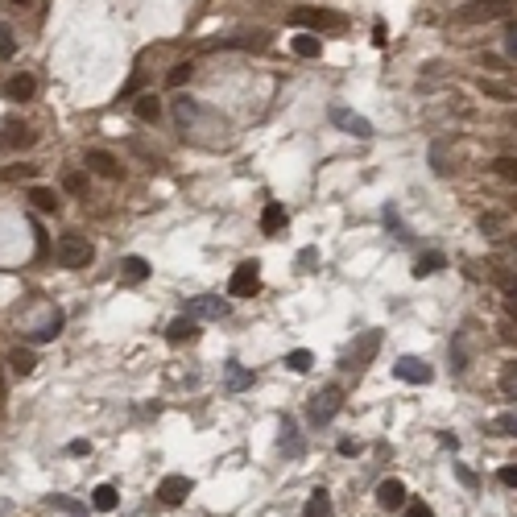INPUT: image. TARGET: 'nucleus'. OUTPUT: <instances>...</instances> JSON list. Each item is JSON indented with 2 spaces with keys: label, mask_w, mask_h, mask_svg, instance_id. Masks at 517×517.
<instances>
[{
  "label": "nucleus",
  "mask_w": 517,
  "mask_h": 517,
  "mask_svg": "<svg viewBox=\"0 0 517 517\" xmlns=\"http://www.w3.org/2000/svg\"><path fill=\"white\" fill-rule=\"evenodd\" d=\"M517 0H460L451 21L455 25H488V21H509Z\"/></svg>",
  "instance_id": "nucleus-1"
},
{
  "label": "nucleus",
  "mask_w": 517,
  "mask_h": 517,
  "mask_svg": "<svg viewBox=\"0 0 517 517\" xmlns=\"http://www.w3.org/2000/svg\"><path fill=\"white\" fill-rule=\"evenodd\" d=\"M54 253H58V265H66V269H87V265L95 261V244L87 240V236H79V232L58 236Z\"/></svg>",
  "instance_id": "nucleus-2"
},
{
  "label": "nucleus",
  "mask_w": 517,
  "mask_h": 517,
  "mask_svg": "<svg viewBox=\"0 0 517 517\" xmlns=\"http://www.w3.org/2000/svg\"><path fill=\"white\" fill-rule=\"evenodd\" d=\"M344 410V389L339 385H327L315 402H311V410H306V418H311V426H327L335 414Z\"/></svg>",
  "instance_id": "nucleus-3"
},
{
  "label": "nucleus",
  "mask_w": 517,
  "mask_h": 517,
  "mask_svg": "<svg viewBox=\"0 0 517 517\" xmlns=\"http://www.w3.org/2000/svg\"><path fill=\"white\" fill-rule=\"evenodd\" d=\"M290 21L302 25V29H339V25H344L339 13H331V8H311V4H298V8L290 13Z\"/></svg>",
  "instance_id": "nucleus-4"
},
{
  "label": "nucleus",
  "mask_w": 517,
  "mask_h": 517,
  "mask_svg": "<svg viewBox=\"0 0 517 517\" xmlns=\"http://www.w3.org/2000/svg\"><path fill=\"white\" fill-rule=\"evenodd\" d=\"M257 290H261V265H257V261H240L232 269L228 294H232V298H253Z\"/></svg>",
  "instance_id": "nucleus-5"
},
{
  "label": "nucleus",
  "mask_w": 517,
  "mask_h": 517,
  "mask_svg": "<svg viewBox=\"0 0 517 517\" xmlns=\"http://www.w3.org/2000/svg\"><path fill=\"white\" fill-rule=\"evenodd\" d=\"M34 141H38V133H34L29 125H21V120H8V125L0 129V149H4V153H21V149H29Z\"/></svg>",
  "instance_id": "nucleus-6"
},
{
  "label": "nucleus",
  "mask_w": 517,
  "mask_h": 517,
  "mask_svg": "<svg viewBox=\"0 0 517 517\" xmlns=\"http://www.w3.org/2000/svg\"><path fill=\"white\" fill-rule=\"evenodd\" d=\"M393 376H397V381H410V385H430V381H434V369L426 364L423 356H402V360L393 364Z\"/></svg>",
  "instance_id": "nucleus-7"
},
{
  "label": "nucleus",
  "mask_w": 517,
  "mask_h": 517,
  "mask_svg": "<svg viewBox=\"0 0 517 517\" xmlns=\"http://www.w3.org/2000/svg\"><path fill=\"white\" fill-rule=\"evenodd\" d=\"M331 125L344 129V133H352V137H360V141L373 137V125H369L360 112H352V108H331Z\"/></svg>",
  "instance_id": "nucleus-8"
},
{
  "label": "nucleus",
  "mask_w": 517,
  "mask_h": 517,
  "mask_svg": "<svg viewBox=\"0 0 517 517\" xmlns=\"http://www.w3.org/2000/svg\"><path fill=\"white\" fill-rule=\"evenodd\" d=\"M376 344H381V335H376V331H364V335L352 344V352H348V360H344V369H364V364L373 360Z\"/></svg>",
  "instance_id": "nucleus-9"
},
{
  "label": "nucleus",
  "mask_w": 517,
  "mask_h": 517,
  "mask_svg": "<svg viewBox=\"0 0 517 517\" xmlns=\"http://www.w3.org/2000/svg\"><path fill=\"white\" fill-rule=\"evenodd\" d=\"M190 476H166L162 484H157V497H162V505H183L190 497Z\"/></svg>",
  "instance_id": "nucleus-10"
},
{
  "label": "nucleus",
  "mask_w": 517,
  "mask_h": 517,
  "mask_svg": "<svg viewBox=\"0 0 517 517\" xmlns=\"http://www.w3.org/2000/svg\"><path fill=\"white\" fill-rule=\"evenodd\" d=\"M232 306L224 302V298H215V294H199V298H190V319H224Z\"/></svg>",
  "instance_id": "nucleus-11"
},
{
  "label": "nucleus",
  "mask_w": 517,
  "mask_h": 517,
  "mask_svg": "<svg viewBox=\"0 0 517 517\" xmlns=\"http://www.w3.org/2000/svg\"><path fill=\"white\" fill-rule=\"evenodd\" d=\"M38 95V79L34 75H13L8 83H4V99H13V104H25V99H34Z\"/></svg>",
  "instance_id": "nucleus-12"
},
{
  "label": "nucleus",
  "mask_w": 517,
  "mask_h": 517,
  "mask_svg": "<svg viewBox=\"0 0 517 517\" xmlns=\"http://www.w3.org/2000/svg\"><path fill=\"white\" fill-rule=\"evenodd\" d=\"M376 501H381L385 509H402V505H406V484H402V480H381V484H376Z\"/></svg>",
  "instance_id": "nucleus-13"
},
{
  "label": "nucleus",
  "mask_w": 517,
  "mask_h": 517,
  "mask_svg": "<svg viewBox=\"0 0 517 517\" xmlns=\"http://www.w3.org/2000/svg\"><path fill=\"white\" fill-rule=\"evenodd\" d=\"M166 339H170V344H190V339H199V319H190V315L174 319V323L166 327Z\"/></svg>",
  "instance_id": "nucleus-14"
},
{
  "label": "nucleus",
  "mask_w": 517,
  "mask_h": 517,
  "mask_svg": "<svg viewBox=\"0 0 517 517\" xmlns=\"http://www.w3.org/2000/svg\"><path fill=\"white\" fill-rule=\"evenodd\" d=\"M87 166H92L99 178H120V162H116L112 153H104V149H92V153H87Z\"/></svg>",
  "instance_id": "nucleus-15"
},
{
  "label": "nucleus",
  "mask_w": 517,
  "mask_h": 517,
  "mask_svg": "<svg viewBox=\"0 0 517 517\" xmlns=\"http://www.w3.org/2000/svg\"><path fill=\"white\" fill-rule=\"evenodd\" d=\"M285 220H290V215H285L282 203H265V211H261V232H265V236H278L285 228Z\"/></svg>",
  "instance_id": "nucleus-16"
},
{
  "label": "nucleus",
  "mask_w": 517,
  "mask_h": 517,
  "mask_svg": "<svg viewBox=\"0 0 517 517\" xmlns=\"http://www.w3.org/2000/svg\"><path fill=\"white\" fill-rule=\"evenodd\" d=\"M116 505H120L116 484H95V493H92V509H95V514H112Z\"/></svg>",
  "instance_id": "nucleus-17"
},
{
  "label": "nucleus",
  "mask_w": 517,
  "mask_h": 517,
  "mask_svg": "<svg viewBox=\"0 0 517 517\" xmlns=\"http://www.w3.org/2000/svg\"><path fill=\"white\" fill-rule=\"evenodd\" d=\"M493 278H497V285L505 290V311L517 319V278L514 274H505V269H493Z\"/></svg>",
  "instance_id": "nucleus-18"
},
{
  "label": "nucleus",
  "mask_w": 517,
  "mask_h": 517,
  "mask_svg": "<svg viewBox=\"0 0 517 517\" xmlns=\"http://www.w3.org/2000/svg\"><path fill=\"white\" fill-rule=\"evenodd\" d=\"M8 369L17 376H29L34 369H38V356L29 352V348H13V356H8Z\"/></svg>",
  "instance_id": "nucleus-19"
},
{
  "label": "nucleus",
  "mask_w": 517,
  "mask_h": 517,
  "mask_svg": "<svg viewBox=\"0 0 517 517\" xmlns=\"http://www.w3.org/2000/svg\"><path fill=\"white\" fill-rule=\"evenodd\" d=\"M290 46H294L298 58H319V54H323V42H319L315 34H294V42H290Z\"/></svg>",
  "instance_id": "nucleus-20"
},
{
  "label": "nucleus",
  "mask_w": 517,
  "mask_h": 517,
  "mask_svg": "<svg viewBox=\"0 0 517 517\" xmlns=\"http://www.w3.org/2000/svg\"><path fill=\"white\" fill-rule=\"evenodd\" d=\"M282 451L285 455H302V434H298V426L290 423V418H282Z\"/></svg>",
  "instance_id": "nucleus-21"
},
{
  "label": "nucleus",
  "mask_w": 517,
  "mask_h": 517,
  "mask_svg": "<svg viewBox=\"0 0 517 517\" xmlns=\"http://www.w3.org/2000/svg\"><path fill=\"white\" fill-rule=\"evenodd\" d=\"M302 514H306V517H331V514H335V509H331V497H327V493H323V488H315Z\"/></svg>",
  "instance_id": "nucleus-22"
},
{
  "label": "nucleus",
  "mask_w": 517,
  "mask_h": 517,
  "mask_svg": "<svg viewBox=\"0 0 517 517\" xmlns=\"http://www.w3.org/2000/svg\"><path fill=\"white\" fill-rule=\"evenodd\" d=\"M50 505H54L58 514H66V517H87V505H83V501H75V497H62V493H54V497H50Z\"/></svg>",
  "instance_id": "nucleus-23"
},
{
  "label": "nucleus",
  "mask_w": 517,
  "mask_h": 517,
  "mask_svg": "<svg viewBox=\"0 0 517 517\" xmlns=\"http://www.w3.org/2000/svg\"><path fill=\"white\" fill-rule=\"evenodd\" d=\"M137 120H145V125H157V120H162L157 95H141V99H137Z\"/></svg>",
  "instance_id": "nucleus-24"
},
{
  "label": "nucleus",
  "mask_w": 517,
  "mask_h": 517,
  "mask_svg": "<svg viewBox=\"0 0 517 517\" xmlns=\"http://www.w3.org/2000/svg\"><path fill=\"white\" fill-rule=\"evenodd\" d=\"M443 269V253H423L418 261H414V278H430V274H439Z\"/></svg>",
  "instance_id": "nucleus-25"
},
{
  "label": "nucleus",
  "mask_w": 517,
  "mask_h": 517,
  "mask_svg": "<svg viewBox=\"0 0 517 517\" xmlns=\"http://www.w3.org/2000/svg\"><path fill=\"white\" fill-rule=\"evenodd\" d=\"M120 274H125V282H145L149 278V265H145L141 257H125V265H120Z\"/></svg>",
  "instance_id": "nucleus-26"
},
{
  "label": "nucleus",
  "mask_w": 517,
  "mask_h": 517,
  "mask_svg": "<svg viewBox=\"0 0 517 517\" xmlns=\"http://www.w3.org/2000/svg\"><path fill=\"white\" fill-rule=\"evenodd\" d=\"M58 331H62V315L54 311V315H50V319L42 323V327H34V344H50V339H54Z\"/></svg>",
  "instance_id": "nucleus-27"
},
{
  "label": "nucleus",
  "mask_w": 517,
  "mask_h": 517,
  "mask_svg": "<svg viewBox=\"0 0 517 517\" xmlns=\"http://www.w3.org/2000/svg\"><path fill=\"white\" fill-rule=\"evenodd\" d=\"M493 174H497V178H505V183H514V187H517V157H509V153H501V157L493 162Z\"/></svg>",
  "instance_id": "nucleus-28"
},
{
  "label": "nucleus",
  "mask_w": 517,
  "mask_h": 517,
  "mask_svg": "<svg viewBox=\"0 0 517 517\" xmlns=\"http://www.w3.org/2000/svg\"><path fill=\"white\" fill-rule=\"evenodd\" d=\"M29 199H34L38 211H58V194H54L50 187H34L29 190Z\"/></svg>",
  "instance_id": "nucleus-29"
},
{
  "label": "nucleus",
  "mask_w": 517,
  "mask_h": 517,
  "mask_svg": "<svg viewBox=\"0 0 517 517\" xmlns=\"http://www.w3.org/2000/svg\"><path fill=\"white\" fill-rule=\"evenodd\" d=\"M248 385H253V373H248V369H240V364H228V389H232V393H240V389H248Z\"/></svg>",
  "instance_id": "nucleus-30"
},
{
  "label": "nucleus",
  "mask_w": 517,
  "mask_h": 517,
  "mask_svg": "<svg viewBox=\"0 0 517 517\" xmlns=\"http://www.w3.org/2000/svg\"><path fill=\"white\" fill-rule=\"evenodd\" d=\"M480 92L488 95V99H501V104H514V99H517L505 83H493V79H480Z\"/></svg>",
  "instance_id": "nucleus-31"
},
{
  "label": "nucleus",
  "mask_w": 517,
  "mask_h": 517,
  "mask_svg": "<svg viewBox=\"0 0 517 517\" xmlns=\"http://www.w3.org/2000/svg\"><path fill=\"white\" fill-rule=\"evenodd\" d=\"M285 364H290L294 373H311V364H315V356H311L306 348H294V352L285 356Z\"/></svg>",
  "instance_id": "nucleus-32"
},
{
  "label": "nucleus",
  "mask_w": 517,
  "mask_h": 517,
  "mask_svg": "<svg viewBox=\"0 0 517 517\" xmlns=\"http://www.w3.org/2000/svg\"><path fill=\"white\" fill-rule=\"evenodd\" d=\"M174 116H178V125H190V120L199 116V104H194L190 95H183V99H174Z\"/></svg>",
  "instance_id": "nucleus-33"
},
{
  "label": "nucleus",
  "mask_w": 517,
  "mask_h": 517,
  "mask_svg": "<svg viewBox=\"0 0 517 517\" xmlns=\"http://www.w3.org/2000/svg\"><path fill=\"white\" fill-rule=\"evenodd\" d=\"M190 75H194V62H174V71L166 75V83L170 87H183V83H190Z\"/></svg>",
  "instance_id": "nucleus-34"
},
{
  "label": "nucleus",
  "mask_w": 517,
  "mask_h": 517,
  "mask_svg": "<svg viewBox=\"0 0 517 517\" xmlns=\"http://www.w3.org/2000/svg\"><path fill=\"white\" fill-rule=\"evenodd\" d=\"M493 430H497V434H509V439H517V410L501 414V418L493 423Z\"/></svg>",
  "instance_id": "nucleus-35"
},
{
  "label": "nucleus",
  "mask_w": 517,
  "mask_h": 517,
  "mask_svg": "<svg viewBox=\"0 0 517 517\" xmlns=\"http://www.w3.org/2000/svg\"><path fill=\"white\" fill-rule=\"evenodd\" d=\"M17 54V34L8 25H0V58H13Z\"/></svg>",
  "instance_id": "nucleus-36"
},
{
  "label": "nucleus",
  "mask_w": 517,
  "mask_h": 517,
  "mask_svg": "<svg viewBox=\"0 0 517 517\" xmlns=\"http://www.w3.org/2000/svg\"><path fill=\"white\" fill-rule=\"evenodd\" d=\"M501 389H505L509 397H517V360H514V364H505V373H501Z\"/></svg>",
  "instance_id": "nucleus-37"
},
{
  "label": "nucleus",
  "mask_w": 517,
  "mask_h": 517,
  "mask_svg": "<svg viewBox=\"0 0 517 517\" xmlns=\"http://www.w3.org/2000/svg\"><path fill=\"white\" fill-rule=\"evenodd\" d=\"M501 224H505V220H501L497 211H484V215H480V232H488V236L501 232Z\"/></svg>",
  "instance_id": "nucleus-38"
},
{
  "label": "nucleus",
  "mask_w": 517,
  "mask_h": 517,
  "mask_svg": "<svg viewBox=\"0 0 517 517\" xmlns=\"http://www.w3.org/2000/svg\"><path fill=\"white\" fill-rule=\"evenodd\" d=\"M497 480H501L505 488H517V468H514V464H509V468H501V472H497Z\"/></svg>",
  "instance_id": "nucleus-39"
},
{
  "label": "nucleus",
  "mask_w": 517,
  "mask_h": 517,
  "mask_svg": "<svg viewBox=\"0 0 517 517\" xmlns=\"http://www.w3.org/2000/svg\"><path fill=\"white\" fill-rule=\"evenodd\" d=\"M406 517H434V509H430L426 501H414V505L406 509Z\"/></svg>",
  "instance_id": "nucleus-40"
},
{
  "label": "nucleus",
  "mask_w": 517,
  "mask_h": 517,
  "mask_svg": "<svg viewBox=\"0 0 517 517\" xmlns=\"http://www.w3.org/2000/svg\"><path fill=\"white\" fill-rule=\"evenodd\" d=\"M505 50H509V58H517V21L505 29Z\"/></svg>",
  "instance_id": "nucleus-41"
},
{
  "label": "nucleus",
  "mask_w": 517,
  "mask_h": 517,
  "mask_svg": "<svg viewBox=\"0 0 517 517\" xmlns=\"http://www.w3.org/2000/svg\"><path fill=\"white\" fill-rule=\"evenodd\" d=\"M480 66H488V71H509V66H505L497 54H480Z\"/></svg>",
  "instance_id": "nucleus-42"
},
{
  "label": "nucleus",
  "mask_w": 517,
  "mask_h": 517,
  "mask_svg": "<svg viewBox=\"0 0 517 517\" xmlns=\"http://www.w3.org/2000/svg\"><path fill=\"white\" fill-rule=\"evenodd\" d=\"M83 187H87L83 174H66V190H71V194H83Z\"/></svg>",
  "instance_id": "nucleus-43"
},
{
  "label": "nucleus",
  "mask_w": 517,
  "mask_h": 517,
  "mask_svg": "<svg viewBox=\"0 0 517 517\" xmlns=\"http://www.w3.org/2000/svg\"><path fill=\"white\" fill-rule=\"evenodd\" d=\"M389 42V29H385V21H376L373 25V46H385Z\"/></svg>",
  "instance_id": "nucleus-44"
},
{
  "label": "nucleus",
  "mask_w": 517,
  "mask_h": 517,
  "mask_svg": "<svg viewBox=\"0 0 517 517\" xmlns=\"http://www.w3.org/2000/svg\"><path fill=\"white\" fill-rule=\"evenodd\" d=\"M315 257H319L315 248H302V253H298V261H302V269H315Z\"/></svg>",
  "instance_id": "nucleus-45"
},
{
  "label": "nucleus",
  "mask_w": 517,
  "mask_h": 517,
  "mask_svg": "<svg viewBox=\"0 0 517 517\" xmlns=\"http://www.w3.org/2000/svg\"><path fill=\"white\" fill-rule=\"evenodd\" d=\"M66 451H71V455H87V451H92V443H87V439H75Z\"/></svg>",
  "instance_id": "nucleus-46"
},
{
  "label": "nucleus",
  "mask_w": 517,
  "mask_h": 517,
  "mask_svg": "<svg viewBox=\"0 0 517 517\" xmlns=\"http://www.w3.org/2000/svg\"><path fill=\"white\" fill-rule=\"evenodd\" d=\"M455 476H460V480H464V484H468V488H476V476H472V472L464 468V464H460V468H455Z\"/></svg>",
  "instance_id": "nucleus-47"
},
{
  "label": "nucleus",
  "mask_w": 517,
  "mask_h": 517,
  "mask_svg": "<svg viewBox=\"0 0 517 517\" xmlns=\"http://www.w3.org/2000/svg\"><path fill=\"white\" fill-rule=\"evenodd\" d=\"M356 451H360V447H356L352 439H344V443H339V455H356Z\"/></svg>",
  "instance_id": "nucleus-48"
},
{
  "label": "nucleus",
  "mask_w": 517,
  "mask_h": 517,
  "mask_svg": "<svg viewBox=\"0 0 517 517\" xmlns=\"http://www.w3.org/2000/svg\"><path fill=\"white\" fill-rule=\"evenodd\" d=\"M509 125H514V129H517V112H514V116H509Z\"/></svg>",
  "instance_id": "nucleus-49"
},
{
  "label": "nucleus",
  "mask_w": 517,
  "mask_h": 517,
  "mask_svg": "<svg viewBox=\"0 0 517 517\" xmlns=\"http://www.w3.org/2000/svg\"><path fill=\"white\" fill-rule=\"evenodd\" d=\"M0 393H4V376H0Z\"/></svg>",
  "instance_id": "nucleus-50"
},
{
  "label": "nucleus",
  "mask_w": 517,
  "mask_h": 517,
  "mask_svg": "<svg viewBox=\"0 0 517 517\" xmlns=\"http://www.w3.org/2000/svg\"><path fill=\"white\" fill-rule=\"evenodd\" d=\"M17 4H25V0H17Z\"/></svg>",
  "instance_id": "nucleus-51"
},
{
  "label": "nucleus",
  "mask_w": 517,
  "mask_h": 517,
  "mask_svg": "<svg viewBox=\"0 0 517 517\" xmlns=\"http://www.w3.org/2000/svg\"><path fill=\"white\" fill-rule=\"evenodd\" d=\"M514 207H517V199H514Z\"/></svg>",
  "instance_id": "nucleus-52"
}]
</instances>
